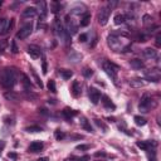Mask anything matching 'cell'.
<instances>
[{"instance_id": "obj_45", "label": "cell", "mask_w": 161, "mask_h": 161, "mask_svg": "<svg viewBox=\"0 0 161 161\" xmlns=\"http://www.w3.org/2000/svg\"><path fill=\"white\" fill-rule=\"evenodd\" d=\"M116 5H117V2H110V3H108V6H107V8H108V9L111 10V9L115 8Z\"/></svg>"}, {"instance_id": "obj_28", "label": "cell", "mask_w": 161, "mask_h": 161, "mask_svg": "<svg viewBox=\"0 0 161 161\" xmlns=\"http://www.w3.org/2000/svg\"><path fill=\"white\" fill-rule=\"evenodd\" d=\"M20 77H22V79H23V80H22L23 84H24L26 88H30V87H32V82H30V79H29L28 77H26L24 73H22V74H20Z\"/></svg>"}, {"instance_id": "obj_38", "label": "cell", "mask_w": 161, "mask_h": 161, "mask_svg": "<svg viewBox=\"0 0 161 161\" xmlns=\"http://www.w3.org/2000/svg\"><path fill=\"white\" fill-rule=\"evenodd\" d=\"M83 76H84L86 78H91V77L93 76V71H92L91 68H84V71H83Z\"/></svg>"}, {"instance_id": "obj_4", "label": "cell", "mask_w": 161, "mask_h": 161, "mask_svg": "<svg viewBox=\"0 0 161 161\" xmlns=\"http://www.w3.org/2000/svg\"><path fill=\"white\" fill-rule=\"evenodd\" d=\"M152 106V100L150 97L149 93H145V95L142 96L141 101H140V104H139V110L143 113L146 112H149L150 111V107Z\"/></svg>"}, {"instance_id": "obj_39", "label": "cell", "mask_w": 161, "mask_h": 161, "mask_svg": "<svg viewBox=\"0 0 161 161\" xmlns=\"http://www.w3.org/2000/svg\"><path fill=\"white\" fill-rule=\"evenodd\" d=\"M8 47V42L6 40H0V53H3Z\"/></svg>"}, {"instance_id": "obj_31", "label": "cell", "mask_w": 161, "mask_h": 161, "mask_svg": "<svg viewBox=\"0 0 161 161\" xmlns=\"http://www.w3.org/2000/svg\"><path fill=\"white\" fill-rule=\"evenodd\" d=\"M50 10H52L53 13H58V11L61 10V4H59L58 2H53V3L50 4Z\"/></svg>"}, {"instance_id": "obj_7", "label": "cell", "mask_w": 161, "mask_h": 161, "mask_svg": "<svg viewBox=\"0 0 161 161\" xmlns=\"http://www.w3.org/2000/svg\"><path fill=\"white\" fill-rule=\"evenodd\" d=\"M32 32H33V25H32V23H28V24L23 25L22 28H20V30L17 33V38L20 39V40L26 39L32 34Z\"/></svg>"}, {"instance_id": "obj_36", "label": "cell", "mask_w": 161, "mask_h": 161, "mask_svg": "<svg viewBox=\"0 0 161 161\" xmlns=\"http://www.w3.org/2000/svg\"><path fill=\"white\" fill-rule=\"evenodd\" d=\"M54 135H56V139H57L58 141H61V140H63V139L65 137V135H64V132H62L61 130H57V131L54 132Z\"/></svg>"}, {"instance_id": "obj_19", "label": "cell", "mask_w": 161, "mask_h": 161, "mask_svg": "<svg viewBox=\"0 0 161 161\" xmlns=\"http://www.w3.org/2000/svg\"><path fill=\"white\" fill-rule=\"evenodd\" d=\"M130 64H131V67L133 69H141V68H143V62L141 61V59H132V61H130Z\"/></svg>"}, {"instance_id": "obj_25", "label": "cell", "mask_w": 161, "mask_h": 161, "mask_svg": "<svg viewBox=\"0 0 161 161\" xmlns=\"http://www.w3.org/2000/svg\"><path fill=\"white\" fill-rule=\"evenodd\" d=\"M63 115H64V117H65V118L71 120L73 116H76V115H77V112H76V111H73V110H71V108H64Z\"/></svg>"}, {"instance_id": "obj_15", "label": "cell", "mask_w": 161, "mask_h": 161, "mask_svg": "<svg viewBox=\"0 0 161 161\" xmlns=\"http://www.w3.org/2000/svg\"><path fill=\"white\" fill-rule=\"evenodd\" d=\"M79 125H80V127H82L83 130H86V131H88V132H92V131H93V128L91 127V124L88 122V120H87L86 117H80Z\"/></svg>"}, {"instance_id": "obj_21", "label": "cell", "mask_w": 161, "mask_h": 161, "mask_svg": "<svg viewBox=\"0 0 161 161\" xmlns=\"http://www.w3.org/2000/svg\"><path fill=\"white\" fill-rule=\"evenodd\" d=\"M102 103L104 104V107H106V108H108V110H115L116 108V107H115V104L110 101V98L108 97H107V96H102Z\"/></svg>"}, {"instance_id": "obj_10", "label": "cell", "mask_w": 161, "mask_h": 161, "mask_svg": "<svg viewBox=\"0 0 161 161\" xmlns=\"http://www.w3.org/2000/svg\"><path fill=\"white\" fill-rule=\"evenodd\" d=\"M87 11V8L84 4H80V3H77L74 4L72 8H71V13L74 15H80V14H86Z\"/></svg>"}, {"instance_id": "obj_17", "label": "cell", "mask_w": 161, "mask_h": 161, "mask_svg": "<svg viewBox=\"0 0 161 161\" xmlns=\"http://www.w3.org/2000/svg\"><path fill=\"white\" fill-rule=\"evenodd\" d=\"M23 18H33L37 15V9L35 8H26L24 11H23Z\"/></svg>"}, {"instance_id": "obj_51", "label": "cell", "mask_w": 161, "mask_h": 161, "mask_svg": "<svg viewBox=\"0 0 161 161\" xmlns=\"http://www.w3.org/2000/svg\"><path fill=\"white\" fill-rule=\"evenodd\" d=\"M89 160V156H83L82 159H79V161H88Z\"/></svg>"}, {"instance_id": "obj_8", "label": "cell", "mask_w": 161, "mask_h": 161, "mask_svg": "<svg viewBox=\"0 0 161 161\" xmlns=\"http://www.w3.org/2000/svg\"><path fill=\"white\" fill-rule=\"evenodd\" d=\"M14 25V19H11L10 22L8 19H0V35L9 33V30Z\"/></svg>"}, {"instance_id": "obj_26", "label": "cell", "mask_w": 161, "mask_h": 161, "mask_svg": "<svg viewBox=\"0 0 161 161\" xmlns=\"http://www.w3.org/2000/svg\"><path fill=\"white\" fill-rule=\"evenodd\" d=\"M133 120H135V124H136L137 126H145L146 122H147L146 118L142 117V116H135V118H133Z\"/></svg>"}, {"instance_id": "obj_6", "label": "cell", "mask_w": 161, "mask_h": 161, "mask_svg": "<svg viewBox=\"0 0 161 161\" xmlns=\"http://www.w3.org/2000/svg\"><path fill=\"white\" fill-rule=\"evenodd\" d=\"M110 14H111V10H110L108 8H107V6L101 8V10L98 11V15H97L98 24H100V25H106V24H107V22H108Z\"/></svg>"}, {"instance_id": "obj_29", "label": "cell", "mask_w": 161, "mask_h": 161, "mask_svg": "<svg viewBox=\"0 0 161 161\" xmlns=\"http://www.w3.org/2000/svg\"><path fill=\"white\" fill-rule=\"evenodd\" d=\"M89 22H91V15L86 13L84 17L80 19V26H87V25L89 24Z\"/></svg>"}, {"instance_id": "obj_52", "label": "cell", "mask_w": 161, "mask_h": 161, "mask_svg": "<svg viewBox=\"0 0 161 161\" xmlns=\"http://www.w3.org/2000/svg\"><path fill=\"white\" fill-rule=\"evenodd\" d=\"M38 161H48V157H42V159H39Z\"/></svg>"}, {"instance_id": "obj_14", "label": "cell", "mask_w": 161, "mask_h": 161, "mask_svg": "<svg viewBox=\"0 0 161 161\" xmlns=\"http://www.w3.org/2000/svg\"><path fill=\"white\" fill-rule=\"evenodd\" d=\"M72 93H73L74 97H78L80 93H82V86H80V83L78 80H74L72 83Z\"/></svg>"}, {"instance_id": "obj_40", "label": "cell", "mask_w": 161, "mask_h": 161, "mask_svg": "<svg viewBox=\"0 0 161 161\" xmlns=\"http://www.w3.org/2000/svg\"><path fill=\"white\" fill-rule=\"evenodd\" d=\"M89 149V145H78L76 147V150H80V151H83V150H88Z\"/></svg>"}, {"instance_id": "obj_41", "label": "cell", "mask_w": 161, "mask_h": 161, "mask_svg": "<svg viewBox=\"0 0 161 161\" xmlns=\"http://www.w3.org/2000/svg\"><path fill=\"white\" fill-rule=\"evenodd\" d=\"M136 40L137 42H146V35L139 34V35H136Z\"/></svg>"}, {"instance_id": "obj_16", "label": "cell", "mask_w": 161, "mask_h": 161, "mask_svg": "<svg viewBox=\"0 0 161 161\" xmlns=\"http://www.w3.org/2000/svg\"><path fill=\"white\" fill-rule=\"evenodd\" d=\"M4 98H5L6 101H13V102H15V101H18V100H19V96L17 95L15 92H13V91H8V92H5V93H4Z\"/></svg>"}, {"instance_id": "obj_35", "label": "cell", "mask_w": 161, "mask_h": 161, "mask_svg": "<svg viewBox=\"0 0 161 161\" xmlns=\"http://www.w3.org/2000/svg\"><path fill=\"white\" fill-rule=\"evenodd\" d=\"M142 20H143V24L145 25H151L152 24V18L150 17V15H143V18H142Z\"/></svg>"}, {"instance_id": "obj_49", "label": "cell", "mask_w": 161, "mask_h": 161, "mask_svg": "<svg viewBox=\"0 0 161 161\" xmlns=\"http://www.w3.org/2000/svg\"><path fill=\"white\" fill-rule=\"evenodd\" d=\"M96 156H97V157H100V156L103 157V156H106V154H104L103 151H101V152H96Z\"/></svg>"}, {"instance_id": "obj_48", "label": "cell", "mask_w": 161, "mask_h": 161, "mask_svg": "<svg viewBox=\"0 0 161 161\" xmlns=\"http://www.w3.org/2000/svg\"><path fill=\"white\" fill-rule=\"evenodd\" d=\"M160 39H161V35H160V33H159V34L156 35V45H157V47H160V45H161Z\"/></svg>"}, {"instance_id": "obj_11", "label": "cell", "mask_w": 161, "mask_h": 161, "mask_svg": "<svg viewBox=\"0 0 161 161\" xmlns=\"http://www.w3.org/2000/svg\"><path fill=\"white\" fill-rule=\"evenodd\" d=\"M28 54L33 59H38L40 56H42V50H40V48L37 47V45H29L28 47Z\"/></svg>"}, {"instance_id": "obj_24", "label": "cell", "mask_w": 161, "mask_h": 161, "mask_svg": "<svg viewBox=\"0 0 161 161\" xmlns=\"http://www.w3.org/2000/svg\"><path fill=\"white\" fill-rule=\"evenodd\" d=\"M125 18H126V17H125L124 14H116V15H115V19H113V20H115V24H116V25L124 24V23L126 22Z\"/></svg>"}, {"instance_id": "obj_32", "label": "cell", "mask_w": 161, "mask_h": 161, "mask_svg": "<svg viewBox=\"0 0 161 161\" xmlns=\"http://www.w3.org/2000/svg\"><path fill=\"white\" fill-rule=\"evenodd\" d=\"M48 89L50 91V92H53V93H56L57 92V87H56V82L53 79H50V80H48Z\"/></svg>"}, {"instance_id": "obj_34", "label": "cell", "mask_w": 161, "mask_h": 161, "mask_svg": "<svg viewBox=\"0 0 161 161\" xmlns=\"http://www.w3.org/2000/svg\"><path fill=\"white\" fill-rule=\"evenodd\" d=\"M32 74H33V77H34V79H35V82H37V84L40 87V88H43V83H42V80L39 79V77H38V74L35 73V71L34 69H32Z\"/></svg>"}, {"instance_id": "obj_9", "label": "cell", "mask_w": 161, "mask_h": 161, "mask_svg": "<svg viewBox=\"0 0 161 161\" xmlns=\"http://www.w3.org/2000/svg\"><path fill=\"white\" fill-rule=\"evenodd\" d=\"M88 96H89V101L93 103V104H97L98 102H100V100H101V92L97 89V88H95V87H91L89 88V92H88Z\"/></svg>"}, {"instance_id": "obj_20", "label": "cell", "mask_w": 161, "mask_h": 161, "mask_svg": "<svg viewBox=\"0 0 161 161\" xmlns=\"http://www.w3.org/2000/svg\"><path fill=\"white\" fill-rule=\"evenodd\" d=\"M128 84L131 87H133V88H141V87L145 86V82H143L142 79H131L130 82H128Z\"/></svg>"}, {"instance_id": "obj_5", "label": "cell", "mask_w": 161, "mask_h": 161, "mask_svg": "<svg viewBox=\"0 0 161 161\" xmlns=\"http://www.w3.org/2000/svg\"><path fill=\"white\" fill-rule=\"evenodd\" d=\"M54 30H56V34H57L61 39H64L67 43L69 42V35L67 34L64 26L62 25V23H61L59 19H56V20H54Z\"/></svg>"}, {"instance_id": "obj_53", "label": "cell", "mask_w": 161, "mask_h": 161, "mask_svg": "<svg viewBox=\"0 0 161 161\" xmlns=\"http://www.w3.org/2000/svg\"><path fill=\"white\" fill-rule=\"evenodd\" d=\"M2 4H3V3H2V2H0V6H2Z\"/></svg>"}, {"instance_id": "obj_47", "label": "cell", "mask_w": 161, "mask_h": 161, "mask_svg": "<svg viewBox=\"0 0 161 161\" xmlns=\"http://www.w3.org/2000/svg\"><path fill=\"white\" fill-rule=\"evenodd\" d=\"M95 122H96V125H97L98 127H102L103 130H106V127H104V125H103L102 122H100V120H95Z\"/></svg>"}, {"instance_id": "obj_18", "label": "cell", "mask_w": 161, "mask_h": 161, "mask_svg": "<svg viewBox=\"0 0 161 161\" xmlns=\"http://www.w3.org/2000/svg\"><path fill=\"white\" fill-rule=\"evenodd\" d=\"M143 56H145L146 58H149V59H152V58H156L157 52H156L155 49H152V48H146V49L143 50Z\"/></svg>"}, {"instance_id": "obj_22", "label": "cell", "mask_w": 161, "mask_h": 161, "mask_svg": "<svg viewBox=\"0 0 161 161\" xmlns=\"http://www.w3.org/2000/svg\"><path fill=\"white\" fill-rule=\"evenodd\" d=\"M68 58H69V62L78 63L80 59H82V56H80V54H78V53H74V52H72L71 54L68 56Z\"/></svg>"}, {"instance_id": "obj_13", "label": "cell", "mask_w": 161, "mask_h": 161, "mask_svg": "<svg viewBox=\"0 0 161 161\" xmlns=\"http://www.w3.org/2000/svg\"><path fill=\"white\" fill-rule=\"evenodd\" d=\"M146 78L150 80V82H159L160 80V72L154 69L151 72H147L146 73Z\"/></svg>"}, {"instance_id": "obj_2", "label": "cell", "mask_w": 161, "mask_h": 161, "mask_svg": "<svg viewBox=\"0 0 161 161\" xmlns=\"http://www.w3.org/2000/svg\"><path fill=\"white\" fill-rule=\"evenodd\" d=\"M17 83V76L15 72L11 68H4L0 73V84H2L4 88H13L14 84Z\"/></svg>"}, {"instance_id": "obj_1", "label": "cell", "mask_w": 161, "mask_h": 161, "mask_svg": "<svg viewBox=\"0 0 161 161\" xmlns=\"http://www.w3.org/2000/svg\"><path fill=\"white\" fill-rule=\"evenodd\" d=\"M124 37L125 35H122V34H121V37L112 34L107 38V43L111 47V49H113L115 52H128L130 45L127 44V42L125 40Z\"/></svg>"}, {"instance_id": "obj_3", "label": "cell", "mask_w": 161, "mask_h": 161, "mask_svg": "<svg viewBox=\"0 0 161 161\" xmlns=\"http://www.w3.org/2000/svg\"><path fill=\"white\" fill-rule=\"evenodd\" d=\"M102 68L106 72V74L108 76L113 82H117V72H118V67L113 64L112 62H103L102 63Z\"/></svg>"}, {"instance_id": "obj_43", "label": "cell", "mask_w": 161, "mask_h": 161, "mask_svg": "<svg viewBox=\"0 0 161 161\" xmlns=\"http://www.w3.org/2000/svg\"><path fill=\"white\" fill-rule=\"evenodd\" d=\"M87 34H80L79 35V42H82V43H84V42H87Z\"/></svg>"}, {"instance_id": "obj_33", "label": "cell", "mask_w": 161, "mask_h": 161, "mask_svg": "<svg viewBox=\"0 0 161 161\" xmlns=\"http://www.w3.org/2000/svg\"><path fill=\"white\" fill-rule=\"evenodd\" d=\"M147 159H149V161H157L156 160V154H155V151L152 149L147 151Z\"/></svg>"}, {"instance_id": "obj_30", "label": "cell", "mask_w": 161, "mask_h": 161, "mask_svg": "<svg viewBox=\"0 0 161 161\" xmlns=\"http://www.w3.org/2000/svg\"><path fill=\"white\" fill-rule=\"evenodd\" d=\"M25 131H26V132H42L43 130H42V127H39V126H35V125H33V126L26 127V128H25Z\"/></svg>"}, {"instance_id": "obj_44", "label": "cell", "mask_w": 161, "mask_h": 161, "mask_svg": "<svg viewBox=\"0 0 161 161\" xmlns=\"http://www.w3.org/2000/svg\"><path fill=\"white\" fill-rule=\"evenodd\" d=\"M8 157H9V159H13V160H15L18 156H17L15 152H9V154H8Z\"/></svg>"}, {"instance_id": "obj_50", "label": "cell", "mask_w": 161, "mask_h": 161, "mask_svg": "<svg viewBox=\"0 0 161 161\" xmlns=\"http://www.w3.org/2000/svg\"><path fill=\"white\" fill-rule=\"evenodd\" d=\"M5 147V142L4 141H0V150H3Z\"/></svg>"}, {"instance_id": "obj_12", "label": "cell", "mask_w": 161, "mask_h": 161, "mask_svg": "<svg viewBox=\"0 0 161 161\" xmlns=\"http://www.w3.org/2000/svg\"><path fill=\"white\" fill-rule=\"evenodd\" d=\"M42 149H43V142L42 141H34L29 145L28 151L29 152H39V151H42Z\"/></svg>"}, {"instance_id": "obj_23", "label": "cell", "mask_w": 161, "mask_h": 161, "mask_svg": "<svg viewBox=\"0 0 161 161\" xmlns=\"http://www.w3.org/2000/svg\"><path fill=\"white\" fill-rule=\"evenodd\" d=\"M59 74L62 76L63 79H71V77L73 76V72H72V71H68V69H61V71H59Z\"/></svg>"}, {"instance_id": "obj_27", "label": "cell", "mask_w": 161, "mask_h": 161, "mask_svg": "<svg viewBox=\"0 0 161 161\" xmlns=\"http://www.w3.org/2000/svg\"><path fill=\"white\" fill-rule=\"evenodd\" d=\"M38 8H39V11L42 13V15L44 18L45 14H47V4H45V2H39L38 3Z\"/></svg>"}, {"instance_id": "obj_37", "label": "cell", "mask_w": 161, "mask_h": 161, "mask_svg": "<svg viewBox=\"0 0 161 161\" xmlns=\"http://www.w3.org/2000/svg\"><path fill=\"white\" fill-rule=\"evenodd\" d=\"M11 53H14V54H17V53L19 52V48H18V45H17V42L15 40H11Z\"/></svg>"}, {"instance_id": "obj_42", "label": "cell", "mask_w": 161, "mask_h": 161, "mask_svg": "<svg viewBox=\"0 0 161 161\" xmlns=\"http://www.w3.org/2000/svg\"><path fill=\"white\" fill-rule=\"evenodd\" d=\"M39 113H40V115H43V116H48V115H49L48 110L44 108V107H43V108H39Z\"/></svg>"}, {"instance_id": "obj_46", "label": "cell", "mask_w": 161, "mask_h": 161, "mask_svg": "<svg viewBox=\"0 0 161 161\" xmlns=\"http://www.w3.org/2000/svg\"><path fill=\"white\" fill-rule=\"evenodd\" d=\"M42 71H43V74H47V62L43 61V67H42Z\"/></svg>"}]
</instances>
